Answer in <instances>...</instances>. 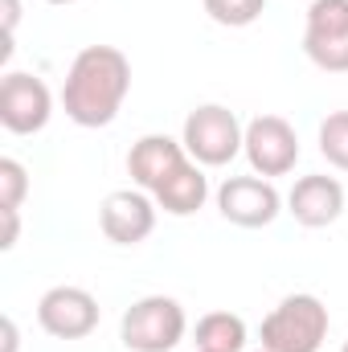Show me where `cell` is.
Returning <instances> with one entry per match:
<instances>
[{
    "label": "cell",
    "mask_w": 348,
    "mask_h": 352,
    "mask_svg": "<svg viewBox=\"0 0 348 352\" xmlns=\"http://www.w3.org/2000/svg\"><path fill=\"white\" fill-rule=\"evenodd\" d=\"M37 324L58 340H83L98 328V299L83 287H50L37 303Z\"/></svg>",
    "instance_id": "cell-7"
},
{
    "label": "cell",
    "mask_w": 348,
    "mask_h": 352,
    "mask_svg": "<svg viewBox=\"0 0 348 352\" xmlns=\"http://www.w3.org/2000/svg\"><path fill=\"white\" fill-rule=\"evenodd\" d=\"M246 324L234 311H209L197 320V352H242Z\"/></svg>",
    "instance_id": "cell-13"
},
{
    "label": "cell",
    "mask_w": 348,
    "mask_h": 352,
    "mask_svg": "<svg viewBox=\"0 0 348 352\" xmlns=\"http://www.w3.org/2000/svg\"><path fill=\"white\" fill-rule=\"evenodd\" d=\"M184 307L168 299V295H148L140 303L127 307L123 324H119V336L131 352H173L184 340Z\"/></svg>",
    "instance_id": "cell-4"
},
{
    "label": "cell",
    "mask_w": 348,
    "mask_h": 352,
    "mask_svg": "<svg viewBox=\"0 0 348 352\" xmlns=\"http://www.w3.org/2000/svg\"><path fill=\"white\" fill-rule=\"evenodd\" d=\"M259 352H270V349H259Z\"/></svg>",
    "instance_id": "cell-24"
},
{
    "label": "cell",
    "mask_w": 348,
    "mask_h": 352,
    "mask_svg": "<svg viewBox=\"0 0 348 352\" xmlns=\"http://www.w3.org/2000/svg\"><path fill=\"white\" fill-rule=\"evenodd\" d=\"M279 188L262 176H230L221 188H217V209L226 221L242 226V230H259L270 226L279 217Z\"/></svg>",
    "instance_id": "cell-8"
},
{
    "label": "cell",
    "mask_w": 348,
    "mask_h": 352,
    "mask_svg": "<svg viewBox=\"0 0 348 352\" xmlns=\"http://www.w3.org/2000/svg\"><path fill=\"white\" fill-rule=\"evenodd\" d=\"M266 8V0H205V12L217 21V25H230V29H246L254 25Z\"/></svg>",
    "instance_id": "cell-16"
},
{
    "label": "cell",
    "mask_w": 348,
    "mask_h": 352,
    "mask_svg": "<svg viewBox=\"0 0 348 352\" xmlns=\"http://www.w3.org/2000/svg\"><path fill=\"white\" fill-rule=\"evenodd\" d=\"M0 217H4V242H0V246L12 250V246H17V230H21V226H17V209H0Z\"/></svg>",
    "instance_id": "cell-19"
},
{
    "label": "cell",
    "mask_w": 348,
    "mask_h": 352,
    "mask_svg": "<svg viewBox=\"0 0 348 352\" xmlns=\"http://www.w3.org/2000/svg\"><path fill=\"white\" fill-rule=\"evenodd\" d=\"M4 352H17V324L4 320Z\"/></svg>",
    "instance_id": "cell-21"
},
{
    "label": "cell",
    "mask_w": 348,
    "mask_h": 352,
    "mask_svg": "<svg viewBox=\"0 0 348 352\" xmlns=\"http://www.w3.org/2000/svg\"><path fill=\"white\" fill-rule=\"evenodd\" d=\"M98 221H102V234L115 246H135L156 230V205L140 188H119V192H111L102 201Z\"/></svg>",
    "instance_id": "cell-9"
},
{
    "label": "cell",
    "mask_w": 348,
    "mask_h": 352,
    "mask_svg": "<svg viewBox=\"0 0 348 352\" xmlns=\"http://www.w3.org/2000/svg\"><path fill=\"white\" fill-rule=\"evenodd\" d=\"M25 192H29L25 168H21L12 156H4V160H0V209H21Z\"/></svg>",
    "instance_id": "cell-18"
},
{
    "label": "cell",
    "mask_w": 348,
    "mask_h": 352,
    "mask_svg": "<svg viewBox=\"0 0 348 352\" xmlns=\"http://www.w3.org/2000/svg\"><path fill=\"white\" fill-rule=\"evenodd\" d=\"M250 168L259 176H287L299 160V135L287 119L259 115L246 123V144H242Z\"/></svg>",
    "instance_id": "cell-6"
},
{
    "label": "cell",
    "mask_w": 348,
    "mask_h": 352,
    "mask_svg": "<svg viewBox=\"0 0 348 352\" xmlns=\"http://www.w3.org/2000/svg\"><path fill=\"white\" fill-rule=\"evenodd\" d=\"M328 336V307L316 295H287L262 320V349L270 352H320Z\"/></svg>",
    "instance_id": "cell-2"
},
{
    "label": "cell",
    "mask_w": 348,
    "mask_h": 352,
    "mask_svg": "<svg viewBox=\"0 0 348 352\" xmlns=\"http://www.w3.org/2000/svg\"><path fill=\"white\" fill-rule=\"evenodd\" d=\"M307 33H348V0H312Z\"/></svg>",
    "instance_id": "cell-17"
},
{
    "label": "cell",
    "mask_w": 348,
    "mask_h": 352,
    "mask_svg": "<svg viewBox=\"0 0 348 352\" xmlns=\"http://www.w3.org/2000/svg\"><path fill=\"white\" fill-rule=\"evenodd\" d=\"M340 352H348V340H345V349H340Z\"/></svg>",
    "instance_id": "cell-23"
},
{
    "label": "cell",
    "mask_w": 348,
    "mask_h": 352,
    "mask_svg": "<svg viewBox=\"0 0 348 352\" xmlns=\"http://www.w3.org/2000/svg\"><path fill=\"white\" fill-rule=\"evenodd\" d=\"M131 90V62L115 45H87L66 74L62 107L78 127H107Z\"/></svg>",
    "instance_id": "cell-1"
},
{
    "label": "cell",
    "mask_w": 348,
    "mask_h": 352,
    "mask_svg": "<svg viewBox=\"0 0 348 352\" xmlns=\"http://www.w3.org/2000/svg\"><path fill=\"white\" fill-rule=\"evenodd\" d=\"M17 16H21V4H17V0H4V29H8V33L17 29Z\"/></svg>",
    "instance_id": "cell-20"
},
{
    "label": "cell",
    "mask_w": 348,
    "mask_h": 352,
    "mask_svg": "<svg viewBox=\"0 0 348 352\" xmlns=\"http://www.w3.org/2000/svg\"><path fill=\"white\" fill-rule=\"evenodd\" d=\"M320 152L332 168L348 173V111H332L320 123Z\"/></svg>",
    "instance_id": "cell-15"
},
{
    "label": "cell",
    "mask_w": 348,
    "mask_h": 352,
    "mask_svg": "<svg viewBox=\"0 0 348 352\" xmlns=\"http://www.w3.org/2000/svg\"><path fill=\"white\" fill-rule=\"evenodd\" d=\"M50 115H54V98H50V87L37 74H25V70L4 74V82H0V123L12 135L41 131L50 123Z\"/></svg>",
    "instance_id": "cell-5"
},
{
    "label": "cell",
    "mask_w": 348,
    "mask_h": 352,
    "mask_svg": "<svg viewBox=\"0 0 348 352\" xmlns=\"http://www.w3.org/2000/svg\"><path fill=\"white\" fill-rule=\"evenodd\" d=\"M303 54L320 70L345 74L348 70V33H303Z\"/></svg>",
    "instance_id": "cell-14"
},
{
    "label": "cell",
    "mask_w": 348,
    "mask_h": 352,
    "mask_svg": "<svg viewBox=\"0 0 348 352\" xmlns=\"http://www.w3.org/2000/svg\"><path fill=\"white\" fill-rule=\"evenodd\" d=\"M287 205H291V217L299 226L324 230V226H332L345 213V184L336 176H324V173L299 176L295 188H291V197H287Z\"/></svg>",
    "instance_id": "cell-10"
},
{
    "label": "cell",
    "mask_w": 348,
    "mask_h": 352,
    "mask_svg": "<svg viewBox=\"0 0 348 352\" xmlns=\"http://www.w3.org/2000/svg\"><path fill=\"white\" fill-rule=\"evenodd\" d=\"M156 205L164 209V213H173V217H188V213H197L201 205H205V197H209V180H205V173L188 160L180 173H173L156 192Z\"/></svg>",
    "instance_id": "cell-12"
},
{
    "label": "cell",
    "mask_w": 348,
    "mask_h": 352,
    "mask_svg": "<svg viewBox=\"0 0 348 352\" xmlns=\"http://www.w3.org/2000/svg\"><path fill=\"white\" fill-rule=\"evenodd\" d=\"M184 152L197 160V164H205V168H221V164H230L238 152H242V144H246V127L238 123V115L230 111V107H217V102H205V107H197L188 119H184Z\"/></svg>",
    "instance_id": "cell-3"
},
{
    "label": "cell",
    "mask_w": 348,
    "mask_h": 352,
    "mask_svg": "<svg viewBox=\"0 0 348 352\" xmlns=\"http://www.w3.org/2000/svg\"><path fill=\"white\" fill-rule=\"evenodd\" d=\"M184 164H188L184 144H176L168 135H144V140H135L131 152H127V173H131V180H135L140 188H148V192H156V188H160L173 173H180Z\"/></svg>",
    "instance_id": "cell-11"
},
{
    "label": "cell",
    "mask_w": 348,
    "mask_h": 352,
    "mask_svg": "<svg viewBox=\"0 0 348 352\" xmlns=\"http://www.w3.org/2000/svg\"><path fill=\"white\" fill-rule=\"evenodd\" d=\"M45 4H74V0H45Z\"/></svg>",
    "instance_id": "cell-22"
}]
</instances>
